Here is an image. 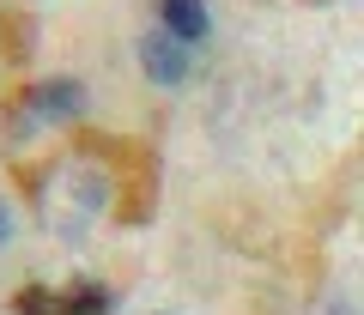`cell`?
Instances as JSON below:
<instances>
[{"instance_id": "6da1fadb", "label": "cell", "mask_w": 364, "mask_h": 315, "mask_svg": "<svg viewBox=\"0 0 364 315\" xmlns=\"http://www.w3.org/2000/svg\"><path fill=\"white\" fill-rule=\"evenodd\" d=\"M18 104H25V128L31 121H79L85 116V85L67 79V73H55V79H37Z\"/></svg>"}, {"instance_id": "7a4b0ae2", "label": "cell", "mask_w": 364, "mask_h": 315, "mask_svg": "<svg viewBox=\"0 0 364 315\" xmlns=\"http://www.w3.org/2000/svg\"><path fill=\"white\" fill-rule=\"evenodd\" d=\"M134 55H140V73L152 79V85H164V92L195 73V49H188V43H176L170 31H146Z\"/></svg>"}, {"instance_id": "3957f363", "label": "cell", "mask_w": 364, "mask_h": 315, "mask_svg": "<svg viewBox=\"0 0 364 315\" xmlns=\"http://www.w3.org/2000/svg\"><path fill=\"white\" fill-rule=\"evenodd\" d=\"M158 31H170L176 43H207L213 37V13H207V0H158Z\"/></svg>"}, {"instance_id": "277c9868", "label": "cell", "mask_w": 364, "mask_h": 315, "mask_svg": "<svg viewBox=\"0 0 364 315\" xmlns=\"http://www.w3.org/2000/svg\"><path fill=\"white\" fill-rule=\"evenodd\" d=\"M13 309H18V315H49V297H43V291H18Z\"/></svg>"}, {"instance_id": "5b68a950", "label": "cell", "mask_w": 364, "mask_h": 315, "mask_svg": "<svg viewBox=\"0 0 364 315\" xmlns=\"http://www.w3.org/2000/svg\"><path fill=\"white\" fill-rule=\"evenodd\" d=\"M13 243V219H6V206H0V249Z\"/></svg>"}, {"instance_id": "8992f818", "label": "cell", "mask_w": 364, "mask_h": 315, "mask_svg": "<svg viewBox=\"0 0 364 315\" xmlns=\"http://www.w3.org/2000/svg\"><path fill=\"white\" fill-rule=\"evenodd\" d=\"M158 315H164V309H158Z\"/></svg>"}]
</instances>
